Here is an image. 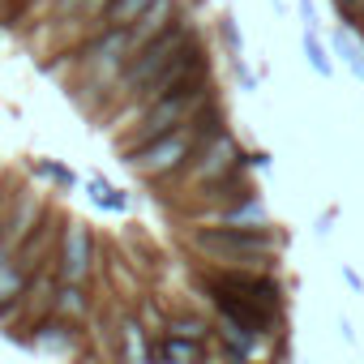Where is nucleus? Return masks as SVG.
<instances>
[{"label": "nucleus", "mask_w": 364, "mask_h": 364, "mask_svg": "<svg viewBox=\"0 0 364 364\" xmlns=\"http://www.w3.org/2000/svg\"><path fill=\"white\" fill-rule=\"evenodd\" d=\"M223 129H228V107H223V99H215V103L202 107L189 124H180V129H171V133H163V137L137 146V150H129V154H124V167L141 180V185H159V180L176 176L180 167H185L210 137H219Z\"/></svg>", "instance_id": "obj_1"}, {"label": "nucleus", "mask_w": 364, "mask_h": 364, "mask_svg": "<svg viewBox=\"0 0 364 364\" xmlns=\"http://www.w3.org/2000/svg\"><path fill=\"white\" fill-rule=\"evenodd\" d=\"M180 245L198 257V266L274 270L287 240L279 228H189Z\"/></svg>", "instance_id": "obj_2"}, {"label": "nucleus", "mask_w": 364, "mask_h": 364, "mask_svg": "<svg viewBox=\"0 0 364 364\" xmlns=\"http://www.w3.org/2000/svg\"><path fill=\"white\" fill-rule=\"evenodd\" d=\"M219 99V90H215V73H206V77H193V82H185L180 90H171V95H163V99H154L120 137H116V146H120V154H129V150H137V146H146V141H154V137H163V133H171V129H180V124H189L202 107H210Z\"/></svg>", "instance_id": "obj_3"}, {"label": "nucleus", "mask_w": 364, "mask_h": 364, "mask_svg": "<svg viewBox=\"0 0 364 364\" xmlns=\"http://www.w3.org/2000/svg\"><path fill=\"white\" fill-rule=\"evenodd\" d=\"M245 154H249V150L240 146V137H236L232 129H223L219 137H210V141H206V146H202L185 167H180L176 176L159 180V185H150V189L159 193V202H163V206H171V210H176V206L185 202L198 185H206V180H219V176H223V171H232Z\"/></svg>", "instance_id": "obj_4"}, {"label": "nucleus", "mask_w": 364, "mask_h": 364, "mask_svg": "<svg viewBox=\"0 0 364 364\" xmlns=\"http://www.w3.org/2000/svg\"><path fill=\"white\" fill-rule=\"evenodd\" d=\"M133 31L129 26H99L73 56V65L82 69L86 77V90H99L103 103L112 107L116 103V86H120V73L133 56Z\"/></svg>", "instance_id": "obj_5"}, {"label": "nucleus", "mask_w": 364, "mask_h": 364, "mask_svg": "<svg viewBox=\"0 0 364 364\" xmlns=\"http://www.w3.org/2000/svg\"><path fill=\"white\" fill-rule=\"evenodd\" d=\"M193 39H202V31H198V22H193V14H185L176 26H167L163 35H154V39H146V43H137L133 48V56H129V65H124V73H120V86H116V103H129L133 99V90L141 86V82H150L180 48H189Z\"/></svg>", "instance_id": "obj_6"}, {"label": "nucleus", "mask_w": 364, "mask_h": 364, "mask_svg": "<svg viewBox=\"0 0 364 364\" xmlns=\"http://www.w3.org/2000/svg\"><path fill=\"white\" fill-rule=\"evenodd\" d=\"M253 150L232 167V171H223L219 180H206V185H198L185 202L176 206V215H180V223H193V219H202V215H210V210H223V206H236V202H245L249 193H253Z\"/></svg>", "instance_id": "obj_7"}, {"label": "nucleus", "mask_w": 364, "mask_h": 364, "mask_svg": "<svg viewBox=\"0 0 364 364\" xmlns=\"http://www.w3.org/2000/svg\"><path fill=\"white\" fill-rule=\"evenodd\" d=\"M52 266H56V274L65 283H95V274L103 266V245H99V236H95V228L86 219H65Z\"/></svg>", "instance_id": "obj_8"}, {"label": "nucleus", "mask_w": 364, "mask_h": 364, "mask_svg": "<svg viewBox=\"0 0 364 364\" xmlns=\"http://www.w3.org/2000/svg\"><path fill=\"white\" fill-rule=\"evenodd\" d=\"M26 347H31L35 355H52V360H69V364H73V360L82 355V347H86V330L73 326V321H65V317H56V313H48L43 321L31 326Z\"/></svg>", "instance_id": "obj_9"}, {"label": "nucleus", "mask_w": 364, "mask_h": 364, "mask_svg": "<svg viewBox=\"0 0 364 364\" xmlns=\"http://www.w3.org/2000/svg\"><path fill=\"white\" fill-rule=\"evenodd\" d=\"M185 228H274V215H270L266 198L253 189L245 202L223 206V210H210V215H202V219H193Z\"/></svg>", "instance_id": "obj_10"}, {"label": "nucleus", "mask_w": 364, "mask_h": 364, "mask_svg": "<svg viewBox=\"0 0 364 364\" xmlns=\"http://www.w3.org/2000/svg\"><path fill=\"white\" fill-rule=\"evenodd\" d=\"M99 304H103V300L95 296V283H65V279H60V287H56V304H52V313L86 330V326L95 321V313H99Z\"/></svg>", "instance_id": "obj_11"}, {"label": "nucleus", "mask_w": 364, "mask_h": 364, "mask_svg": "<svg viewBox=\"0 0 364 364\" xmlns=\"http://www.w3.org/2000/svg\"><path fill=\"white\" fill-rule=\"evenodd\" d=\"M180 18H185V0H150V9L129 26V31H133V43H146V39L163 35V31L176 26Z\"/></svg>", "instance_id": "obj_12"}, {"label": "nucleus", "mask_w": 364, "mask_h": 364, "mask_svg": "<svg viewBox=\"0 0 364 364\" xmlns=\"http://www.w3.org/2000/svg\"><path fill=\"white\" fill-rule=\"evenodd\" d=\"M159 360L163 364H210V343L185 338V334H163L159 338Z\"/></svg>", "instance_id": "obj_13"}, {"label": "nucleus", "mask_w": 364, "mask_h": 364, "mask_svg": "<svg viewBox=\"0 0 364 364\" xmlns=\"http://www.w3.org/2000/svg\"><path fill=\"white\" fill-rule=\"evenodd\" d=\"M330 52L343 60V69L351 73V77H360L364 82V39L355 35V31H347L343 22L330 31Z\"/></svg>", "instance_id": "obj_14"}, {"label": "nucleus", "mask_w": 364, "mask_h": 364, "mask_svg": "<svg viewBox=\"0 0 364 364\" xmlns=\"http://www.w3.org/2000/svg\"><path fill=\"white\" fill-rule=\"evenodd\" d=\"M86 193H90V202L99 206V210H107V215H124L129 206H133V198L120 189V185H112V180H103V176H86Z\"/></svg>", "instance_id": "obj_15"}, {"label": "nucleus", "mask_w": 364, "mask_h": 364, "mask_svg": "<svg viewBox=\"0 0 364 364\" xmlns=\"http://www.w3.org/2000/svg\"><path fill=\"white\" fill-rule=\"evenodd\" d=\"M167 334H185V338L215 343V317H206V313H198V309H171Z\"/></svg>", "instance_id": "obj_16"}, {"label": "nucleus", "mask_w": 364, "mask_h": 364, "mask_svg": "<svg viewBox=\"0 0 364 364\" xmlns=\"http://www.w3.org/2000/svg\"><path fill=\"white\" fill-rule=\"evenodd\" d=\"M133 313H137V321L154 334V338H163L167 334V321H171V309H163V300L159 296H137V304H133Z\"/></svg>", "instance_id": "obj_17"}, {"label": "nucleus", "mask_w": 364, "mask_h": 364, "mask_svg": "<svg viewBox=\"0 0 364 364\" xmlns=\"http://www.w3.org/2000/svg\"><path fill=\"white\" fill-rule=\"evenodd\" d=\"M300 48H304V60H309V69H313L317 77H330V73H334V52L321 43L317 31H304V35H300Z\"/></svg>", "instance_id": "obj_18"}, {"label": "nucleus", "mask_w": 364, "mask_h": 364, "mask_svg": "<svg viewBox=\"0 0 364 364\" xmlns=\"http://www.w3.org/2000/svg\"><path fill=\"white\" fill-rule=\"evenodd\" d=\"M35 171L48 180V185H52L56 193H73V189L82 185L77 171H73V167H65V163H56V159H39V163H35Z\"/></svg>", "instance_id": "obj_19"}, {"label": "nucleus", "mask_w": 364, "mask_h": 364, "mask_svg": "<svg viewBox=\"0 0 364 364\" xmlns=\"http://www.w3.org/2000/svg\"><path fill=\"white\" fill-rule=\"evenodd\" d=\"M219 43H223V52H228V65H240V60H245V35H240L236 14H223V18H219Z\"/></svg>", "instance_id": "obj_20"}, {"label": "nucleus", "mask_w": 364, "mask_h": 364, "mask_svg": "<svg viewBox=\"0 0 364 364\" xmlns=\"http://www.w3.org/2000/svg\"><path fill=\"white\" fill-rule=\"evenodd\" d=\"M146 9H150V0H112V9H107L103 26H133Z\"/></svg>", "instance_id": "obj_21"}, {"label": "nucleus", "mask_w": 364, "mask_h": 364, "mask_svg": "<svg viewBox=\"0 0 364 364\" xmlns=\"http://www.w3.org/2000/svg\"><path fill=\"white\" fill-rule=\"evenodd\" d=\"M86 0H48V9H52V22H77Z\"/></svg>", "instance_id": "obj_22"}, {"label": "nucleus", "mask_w": 364, "mask_h": 364, "mask_svg": "<svg viewBox=\"0 0 364 364\" xmlns=\"http://www.w3.org/2000/svg\"><path fill=\"white\" fill-rule=\"evenodd\" d=\"M296 14H300V26H304V31H317V35H321V14H317V0H296Z\"/></svg>", "instance_id": "obj_23"}, {"label": "nucleus", "mask_w": 364, "mask_h": 364, "mask_svg": "<svg viewBox=\"0 0 364 364\" xmlns=\"http://www.w3.org/2000/svg\"><path fill=\"white\" fill-rule=\"evenodd\" d=\"M232 77H236V86H240V90H257V77H262V73H253V69L240 60V65H232Z\"/></svg>", "instance_id": "obj_24"}, {"label": "nucleus", "mask_w": 364, "mask_h": 364, "mask_svg": "<svg viewBox=\"0 0 364 364\" xmlns=\"http://www.w3.org/2000/svg\"><path fill=\"white\" fill-rule=\"evenodd\" d=\"M338 279L347 283V291H355V296H364V274H360L355 266H347V262H343V266H338Z\"/></svg>", "instance_id": "obj_25"}, {"label": "nucleus", "mask_w": 364, "mask_h": 364, "mask_svg": "<svg viewBox=\"0 0 364 364\" xmlns=\"http://www.w3.org/2000/svg\"><path fill=\"white\" fill-rule=\"evenodd\" d=\"M334 223H338V210H326L321 219H317V236L326 240V236H334Z\"/></svg>", "instance_id": "obj_26"}, {"label": "nucleus", "mask_w": 364, "mask_h": 364, "mask_svg": "<svg viewBox=\"0 0 364 364\" xmlns=\"http://www.w3.org/2000/svg\"><path fill=\"white\" fill-rule=\"evenodd\" d=\"M338 338H343L347 347H355V326H351L347 317H338Z\"/></svg>", "instance_id": "obj_27"}, {"label": "nucleus", "mask_w": 364, "mask_h": 364, "mask_svg": "<svg viewBox=\"0 0 364 364\" xmlns=\"http://www.w3.org/2000/svg\"><path fill=\"white\" fill-rule=\"evenodd\" d=\"M360 39H364V35H360Z\"/></svg>", "instance_id": "obj_28"}]
</instances>
